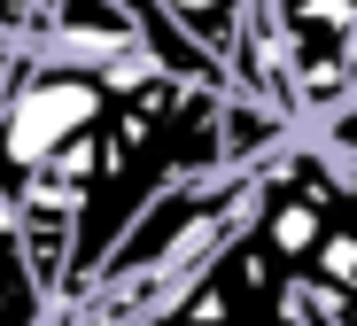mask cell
Segmentation results:
<instances>
[{
    "mask_svg": "<svg viewBox=\"0 0 357 326\" xmlns=\"http://www.w3.org/2000/svg\"><path fill=\"white\" fill-rule=\"evenodd\" d=\"M225 171V94L187 86L155 71V62H125L93 140V179L78 202V233H70V272L54 303H86L101 265L116 256V241L132 233V218L148 202H163L187 179H218Z\"/></svg>",
    "mask_w": 357,
    "mask_h": 326,
    "instance_id": "cell-1",
    "label": "cell"
},
{
    "mask_svg": "<svg viewBox=\"0 0 357 326\" xmlns=\"http://www.w3.org/2000/svg\"><path fill=\"white\" fill-rule=\"evenodd\" d=\"M249 233L311 303L334 311V326H357V171L342 156H326L311 133L264 156Z\"/></svg>",
    "mask_w": 357,
    "mask_h": 326,
    "instance_id": "cell-2",
    "label": "cell"
},
{
    "mask_svg": "<svg viewBox=\"0 0 357 326\" xmlns=\"http://www.w3.org/2000/svg\"><path fill=\"white\" fill-rule=\"evenodd\" d=\"M264 16L280 31L303 124L357 109V0H264Z\"/></svg>",
    "mask_w": 357,
    "mask_h": 326,
    "instance_id": "cell-3",
    "label": "cell"
},
{
    "mask_svg": "<svg viewBox=\"0 0 357 326\" xmlns=\"http://www.w3.org/2000/svg\"><path fill=\"white\" fill-rule=\"evenodd\" d=\"M47 318H54V295L31 272V249L16 233V218L0 210V326H47Z\"/></svg>",
    "mask_w": 357,
    "mask_h": 326,
    "instance_id": "cell-4",
    "label": "cell"
},
{
    "mask_svg": "<svg viewBox=\"0 0 357 326\" xmlns=\"http://www.w3.org/2000/svg\"><path fill=\"white\" fill-rule=\"evenodd\" d=\"M155 8L187 31L202 54H218V62H233V47H241V24H249V8L257 0H155Z\"/></svg>",
    "mask_w": 357,
    "mask_h": 326,
    "instance_id": "cell-5",
    "label": "cell"
},
{
    "mask_svg": "<svg viewBox=\"0 0 357 326\" xmlns=\"http://www.w3.org/2000/svg\"><path fill=\"white\" fill-rule=\"evenodd\" d=\"M303 133H311L326 156H342V163L357 171V109H342V117H326V124H303Z\"/></svg>",
    "mask_w": 357,
    "mask_h": 326,
    "instance_id": "cell-6",
    "label": "cell"
}]
</instances>
